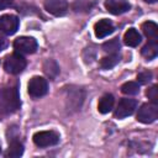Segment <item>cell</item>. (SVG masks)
I'll use <instances>...</instances> for the list:
<instances>
[{
    "mask_svg": "<svg viewBox=\"0 0 158 158\" xmlns=\"http://www.w3.org/2000/svg\"><path fill=\"white\" fill-rule=\"evenodd\" d=\"M20 96L17 88L0 89V115H7L20 109Z\"/></svg>",
    "mask_w": 158,
    "mask_h": 158,
    "instance_id": "1",
    "label": "cell"
},
{
    "mask_svg": "<svg viewBox=\"0 0 158 158\" xmlns=\"http://www.w3.org/2000/svg\"><path fill=\"white\" fill-rule=\"evenodd\" d=\"M26 68V59L20 53H12L5 58L4 69L10 74H19Z\"/></svg>",
    "mask_w": 158,
    "mask_h": 158,
    "instance_id": "2",
    "label": "cell"
},
{
    "mask_svg": "<svg viewBox=\"0 0 158 158\" xmlns=\"http://www.w3.org/2000/svg\"><path fill=\"white\" fill-rule=\"evenodd\" d=\"M33 142L41 148L51 147L59 142V135L56 131H40L33 135Z\"/></svg>",
    "mask_w": 158,
    "mask_h": 158,
    "instance_id": "3",
    "label": "cell"
},
{
    "mask_svg": "<svg viewBox=\"0 0 158 158\" xmlns=\"http://www.w3.org/2000/svg\"><path fill=\"white\" fill-rule=\"evenodd\" d=\"M27 90H28L30 96H32L35 99L41 98V96L47 94V91H48V83L42 77H33L28 81Z\"/></svg>",
    "mask_w": 158,
    "mask_h": 158,
    "instance_id": "4",
    "label": "cell"
},
{
    "mask_svg": "<svg viewBox=\"0 0 158 158\" xmlns=\"http://www.w3.org/2000/svg\"><path fill=\"white\" fill-rule=\"evenodd\" d=\"M14 48L16 53L20 54H31L35 53L37 49V41L33 37H27V36H21L17 37L14 42Z\"/></svg>",
    "mask_w": 158,
    "mask_h": 158,
    "instance_id": "5",
    "label": "cell"
},
{
    "mask_svg": "<svg viewBox=\"0 0 158 158\" xmlns=\"http://www.w3.org/2000/svg\"><path fill=\"white\" fill-rule=\"evenodd\" d=\"M158 117V106L157 104L149 102L143 104L137 112V120L142 123H152Z\"/></svg>",
    "mask_w": 158,
    "mask_h": 158,
    "instance_id": "6",
    "label": "cell"
},
{
    "mask_svg": "<svg viewBox=\"0 0 158 158\" xmlns=\"http://www.w3.org/2000/svg\"><path fill=\"white\" fill-rule=\"evenodd\" d=\"M137 107V102L133 99H121L116 110H115V117L117 118H125L133 114V111Z\"/></svg>",
    "mask_w": 158,
    "mask_h": 158,
    "instance_id": "7",
    "label": "cell"
},
{
    "mask_svg": "<svg viewBox=\"0 0 158 158\" xmlns=\"http://www.w3.org/2000/svg\"><path fill=\"white\" fill-rule=\"evenodd\" d=\"M19 28V19L15 15H4L0 17V32L14 35Z\"/></svg>",
    "mask_w": 158,
    "mask_h": 158,
    "instance_id": "8",
    "label": "cell"
},
{
    "mask_svg": "<svg viewBox=\"0 0 158 158\" xmlns=\"http://www.w3.org/2000/svg\"><path fill=\"white\" fill-rule=\"evenodd\" d=\"M44 9L53 16H63L68 10L67 0H46Z\"/></svg>",
    "mask_w": 158,
    "mask_h": 158,
    "instance_id": "9",
    "label": "cell"
},
{
    "mask_svg": "<svg viewBox=\"0 0 158 158\" xmlns=\"http://www.w3.org/2000/svg\"><path fill=\"white\" fill-rule=\"evenodd\" d=\"M105 7L112 15H121L131 9L128 0H105Z\"/></svg>",
    "mask_w": 158,
    "mask_h": 158,
    "instance_id": "10",
    "label": "cell"
},
{
    "mask_svg": "<svg viewBox=\"0 0 158 158\" xmlns=\"http://www.w3.org/2000/svg\"><path fill=\"white\" fill-rule=\"evenodd\" d=\"M94 32H95V36L98 38H104V37H106L114 32V25L107 19L99 20L94 26Z\"/></svg>",
    "mask_w": 158,
    "mask_h": 158,
    "instance_id": "11",
    "label": "cell"
},
{
    "mask_svg": "<svg viewBox=\"0 0 158 158\" xmlns=\"http://www.w3.org/2000/svg\"><path fill=\"white\" fill-rule=\"evenodd\" d=\"M83 93L80 89L75 88V89H69L68 91V106L72 107L73 110H78L81 106L83 102Z\"/></svg>",
    "mask_w": 158,
    "mask_h": 158,
    "instance_id": "12",
    "label": "cell"
},
{
    "mask_svg": "<svg viewBox=\"0 0 158 158\" xmlns=\"http://www.w3.org/2000/svg\"><path fill=\"white\" fill-rule=\"evenodd\" d=\"M114 104H115V99L111 94H105L100 100H99V104H98V110L100 114H107L112 110L114 107Z\"/></svg>",
    "mask_w": 158,
    "mask_h": 158,
    "instance_id": "13",
    "label": "cell"
},
{
    "mask_svg": "<svg viewBox=\"0 0 158 158\" xmlns=\"http://www.w3.org/2000/svg\"><path fill=\"white\" fill-rule=\"evenodd\" d=\"M123 41L127 46L130 47H136L141 42V35L138 33V31L136 28H128L126 32H125V36H123Z\"/></svg>",
    "mask_w": 158,
    "mask_h": 158,
    "instance_id": "14",
    "label": "cell"
},
{
    "mask_svg": "<svg viewBox=\"0 0 158 158\" xmlns=\"http://www.w3.org/2000/svg\"><path fill=\"white\" fill-rule=\"evenodd\" d=\"M158 54V43L157 40H149V42L142 48V56L147 59H153Z\"/></svg>",
    "mask_w": 158,
    "mask_h": 158,
    "instance_id": "15",
    "label": "cell"
},
{
    "mask_svg": "<svg viewBox=\"0 0 158 158\" xmlns=\"http://www.w3.org/2000/svg\"><path fill=\"white\" fill-rule=\"evenodd\" d=\"M143 33L149 38V40H157V35H158V26L156 22L153 21H146L142 23L141 26Z\"/></svg>",
    "mask_w": 158,
    "mask_h": 158,
    "instance_id": "16",
    "label": "cell"
},
{
    "mask_svg": "<svg viewBox=\"0 0 158 158\" xmlns=\"http://www.w3.org/2000/svg\"><path fill=\"white\" fill-rule=\"evenodd\" d=\"M23 153V146L22 143H20L19 141H12L9 146V149L6 152V156L7 157H11V158H17L20 156H22Z\"/></svg>",
    "mask_w": 158,
    "mask_h": 158,
    "instance_id": "17",
    "label": "cell"
},
{
    "mask_svg": "<svg viewBox=\"0 0 158 158\" xmlns=\"http://www.w3.org/2000/svg\"><path fill=\"white\" fill-rule=\"evenodd\" d=\"M120 62V56L116 53V54H110L107 57H104L101 60H100V67L102 69H111L114 68L117 63Z\"/></svg>",
    "mask_w": 158,
    "mask_h": 158,
    "instance_id": "18",
    "label": "cell"
},
{
    "mask_svg": "<svg viewBox=\"0 0 158 158\" xmlns=\"http://www.w3.org/2000/svg\"><path fill=\"white\" fill-rule=\"evenodd\" d=\"M43 70H44V73H46L49 78H56L57 74L59 73V67L57 65V63H56L54 60L49 59V60H47V62L44 63Z\"/></svg>",
    "mask_w": 158,
    "mask_h": 158,
    "instance_id": "19",
    "label": "cell"
},
{
    "mask_svg": "<svg viewBox=\"0 0 158 158\" xmlns=\"http://www.w3.org/2000/svg\"><path fill=\"white\" fill-rule=\"evenodd\" d=\"M121 91L126 95H136L139 93V84L136 81H127L121 86Z\"/></svg>",
    "mask_w": 158,
    "mask_h": 158,
    "instance_id": "20",
    "label": "cell"
},
{
    "mask_svg": "<svg viewBox=\"0 0 158 158\" xmlns=\"http://www.w3.org/2000/svg\"><path fill=\"white\" fill-rule=\"evenodd\" d=\"M102 49L110 54H116L118 51H120V42L117 38H114V40H110L107 42H105L102 44Z\"/></svg>",
    "mask_w": 158,
    "mask_h": 158,
    "instance_id": "21",
    "label": "cell"
},
{
    "mask_svg": "<svg viewBox=\"0 0 158 158\" xmlns=\"http://www.w3.org/2000/svg\"><path fill=\"white\" fill-rule=\"evenodd\" d=\"M147 96L151 100V102L158 104V89H157V85H153L147 90Z\"/></svg>",
    "mask_w": 158,
    "mask_h": 158,
    "instance_id": "22",
    "label": "cell"
},
{
    "mask_svg": "<svg viewBox=\"0 0 158 158\" xmlns=\"http://www.w3.org/2000/svg\"><path fill=\"white\" fill-rule=\"evenodd\" d=\"M137 79H138V81H139L141 84H147V83H149L151 79H152V73L148 72V70L141 72V73L137 75Z\"/></svg>",
    "mask_w": 158,
    "mask_h": 158,
    "instance_id": "23",
    "label": "cell"
},
{
    "mask_svg": "<svg viewBox=\"0 0 158 158\" xmlns=\"http://www.w3.org/2000/svg\"><path fill=\"white\" fill-rule=\"evenodd\" d=\"M12 1H14V0H0V10L9 7V6L12 4Z\"/></svg>",
    "mask_w": 158,
    "mask_h": 158,
    "instance_id": "24",
    "label": "cell"
},
{
    "mask_svg": "<svg viewBox=\"0 0 158 158\" xmlns=\"http://www.w3.org/2000/svg\"><path fill=\"white\" fill-rule=\"evenodd\" d=\"M5 47H6V40L0 36V51H2Z\"/></svg>",
    "mask_w": 158,
    "mask_h": 158,
    "instance_id": "25",
    "label": "cell"
},
{
    "mask_svg": "<svg viewBox=\"0 0 158 158\" xmlns=\"http://www.w3.org/2000/svg\"><path fill=\"white\" fill-rule=\"evenodd\" d=\"M144 1H146V2H149V4H154L157 0H144Z\"/></svg>",
    "mask_w": 158,
    "mask_h": 158,
    "instance_id": "26",
    "label": "cell"
},
{
    "mask_svg": "<svg viewBox=\"0 0 158 158\" xmlns=\"http://www.w3.org/2000/svg\"><path fill=\"white\" fill-rule=\"evenodd\" d=\"M0 152H1V147H0Z\"/></svg>",
    "mask_w": 158,
    "mask_h": 158,
    "instance_id": "27",
    "label": "cell"
}]
</instances>
